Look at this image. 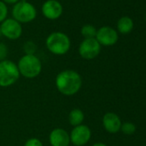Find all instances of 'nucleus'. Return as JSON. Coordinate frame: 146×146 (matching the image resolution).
<instances>
[{
  "label": "nucleus",
  "instance_id": "obj_20",
  "mask_svg": "<svg viewBox=\"0 0 146 146\" xmlns=\"http://www.w3.org/2000/svg\"><path fill=\"white\" fill-rule=\"evenodd\" d=\"M8 54V48L5 46V44L0 42V61L5 60Z\"/></svg>",
  "mask_w": 146,
  "mask_h": 146
},
{
  "label": "nucleus",
  "instance_id": "obj_11",
  "mask_svg": "<svg viewBox=\"0 0 146 146\" xmlns=\"http://www.w3.org/2000/svg\"><path fill=\"white\" fill-rule=\"evenodd\" d=\"M102 125L108 132L115 134L120 131L122 122L120 118L116 113L109 112L104 114L102 118Z\"/></svg>",
  "mask_w": 146,
  "mask_h": 146
},
{
  "label": "nucleus",
  "instance_id": "obj_21",
  "mask_svg": "<svg viewBox=\"0 0 146 146\" xmlns=\"http://www.w3.org/2000/svg\"><path fill=\"white\" fill-rule=\"evenodd\" d=\"M19 1H20V0H3V2L5 5H16Z\"/></svg>",
  "mask_w": 146,
  "mask_h": 146
},
{
  "label": "nucleus",
  "instance_id": "obj_16",
  "mask_svg": "<svg viewBox=\"0 0 146 146\" xmlns=\"http://www.w3.org/2000/svg\"><path fill=\"white\" fill-rule=\"evenodd\" d=\"M120 130L125 135H131L136 131V125L132 122H125L122 123Z\"/></svg>",
  "mask_w": 146,
  "mask_h": 146
},
{
  "label": "nucleus",
  "instance_id": "obj_19",
  "mask_svg": "<svg viewBox=\"0 0 146 146\" xmlns=\"http://www.w3.org/2000/svg\"><path fill=\"white\" fill-rule=\"evenodd\" d=\"M24 146H43V143L39 138L32 137L26 141Z\"/></svg>",
  "mask_w": 146,
  "mask_h": 146
},
{
  "label": "nucleus",
  "instance_id": "obj_13",
  "mask_svg": "<svg viewBox=\"0 0 146 146\" xmlns=\"http://www.w3.org/2000/svg\"><path fill=\"white\" fill-rule=\"evenodd\" d=\"M133 27H134L133 21L129 17H122L117 23L118 31L123 35H126L131 32V30L133 29Z\"/></svg>",
  "mask_w": 146,
  "mask_h": 146
},
{
  "label": "nucleus",
  "instance_id": "obj_14",
  "mask_svg": "<svg viewBox=\"0 0 146 146\" xmlns=\"http://www.w3.org/2000/svg\"><path fill=\"white\" fill-rule=\"evenodd\" d=\"M69 122L72 126H78L82 125L84 120V113L79 108L72 109L69 113Z\"/></svg>",
  "mask_w": 146,
  "mask_h": 146
},
{
  "label": "nucleus",
  "instance_id": "obj_22",
  "mask_svg": "<svg viewBox=\"0 0 146 146\" xmlns=\"http://www.w3.org/2000/svg\"><path fill=\"white\" fill-rule=\"evenodd\" d=\"M92 146H108V145L105 144V143H96Z\"/></svg>",
  "mask_w": 146,
  "mask_h": 146
},
{
  "label": "nucleus",
  "instance_id": "obj_8",
  "mask_svg": "<svg viewBox=\"0 0 146 146\" xmlns=\"http://www.w3.org/2000/svg\"><path fill=\"white\" fill-rule=\"evenodd\" d=\"M91 138V130L88 125H80L75 126L70 134V142L76 146H84Z\"/></svg>",
  "mask_w": 146,
  "mask_h": 146
},
{
  "label": "nucleus",
  "instance_id": "obj_2",
  "mask_svg": "<svg viewBox=\"0 0 146 146\" xmlns=\"http://www.w3.org/2000/svg\"><path fill=\"white\" fill-rule=\"evenodd\" d=\"M20 75L26 78H35L38 77L42 70L40 59L35 54H25L23 56L17 64Z\"/></svg>",
  "mask_w": 146,
  "mask_h": 146
},
{
  "label": "nucleus",
  "instance_id": "obj_15",
  "mask_svg": "<svg viewBox=\"0 0 146 146\" xmlns=\"http://www.w3.org/2000/svg\"><path fill=\"white\" fill-rule=\"evenodd\" d=\"M96 32H97L96 29L91 24H86V25L83 26L82 29H81V35L85 39L96 38Z\"/></svg>",
  "mask_w": 146,
  "mask_h": 146
},
{
  "label": "nucleus",
  "instance_id": "obj_18",
  "mask_svg": "<svg viewBox=\"0 0 146 146\" xmlns=\"http://www.w3.org/2000/svg\"><path fill=\"white\" fill-rule=\"evenodd\" d=\"M23 49H24V52L26 54L33 55V54H35V52L36 51V45L33 41H27L24 44Z\"/></svg>",
  "mask_w": 146,
  "mask_h": 146
},
{
  "label": "nucleus",
  "instance_id": "obj_9",
  "mask_svg": "<svg viewBox=\"0 0 146 146\" xmlns=\"http://www.w3.org/2000/svg\"><path fill=\"white\" fill-rule=\"evenodd\" d=\"M96 39L101 46H111L116 44L119 35L114 29L108 26H104L97 30Z\"/></svg>",
  "mask_w": 146,
  "mask_h": 146
},
{
  "label": "nucleus",
  "instance_id": "obj_1",
  "mask_svg": "<svg viewBox=\"0 0 146 146\" xmlns=\"http://www.w3.org/2000/svg\"><path fill=\"white\" fill-rule=\"evenodd\" d=\"M57 90L66 96H74L82 88L83 79L74 70H64L59 72L55 79Z\"/></svg>",
  "mask_w": 146,
  "mask_h": 146
},
{
  "label": "nucleus",
  "instance_id": "obj_12",
  "mask_svg": "<svg viewBox=\"0 0 146 146\" xmlns=\"http://www.w3.org/2000/svg\"><path fill=\"white\" fill-rule=\"evenodd\" d=\"M49 142L52 146H69L70 135L62 128H55L50 132Z\"/></svg>",
  "mask_w": 146,
  "mask_h": 146
},
{
  "label": "nucleus",
  "instance_id": "obj_6",
  "mask_svg": "<svg viewBox=\"0 0 146 146\" xmlns=\"http://www.w3.org/2000/svg\"><path fill=\"white\" fill-rule=\"evenodd\" d=\"M101 52V45L96 38L84 39L79 45L78 52L84 59H94Z\"/></svg>",
  "mask_w": 146,
  "mask_h": 146
},
{
  "label": "nucleus",
  "instance_id": "obj_7",
  "mask_svg": "<svg viewBox=\"0 0 146 146\" xmlns=\"http://www.w3.org/2000/svg\"><path fill=\"white\" fill-rule=\"evenodd\" d=\"M0 33L9 40H17L23 34V27L15 19L7 18L1 23Z\"/></svg>",
  "mask_w": 146,
  "mask_h": 146
},
{
  "label": "nucleus",
  "instance_id": "obj_10",
  "mask_svg": "<svg viewBox=\"0 0 146 146\" xmlns=\"http://www.w3.org/2000/svg\"><path fill=\"white\" fill-rule=\"evenodd\" d=\"M63 6L58 0H46L41 7L43 16L49 20L58 19L63 14Z\"/></svg>",
  "mask_w": 146,
  "mask_h": 146
},
{
  "label": "nucleus",
  "instance_id": "obj_5",
  "mask_svg": "<svg viewBox=\"0 0 146 146\" xmlns=\"http://www.w3.org/2000/svg\"><path fill=\"white\" fill-rule=\"evenodd\" d=\"M37 11L34 5L27 0H20L12 8L13 19L20 23H28L36 18Z\"/></svg>",
  "mask_w": 146,
  "mask_h": 146
},
{
  "label": "nucleus",
  "instance_id": "obj_17",
  "mask_svg": "<svg viewBox=\"0 0 146 146\" xmlns=\"http://www.w3.org/2000/svg\"><path fill=\"white\" fill-rule=\"evenodd\" d=\"M8 16V7L3 1L0 0V23H2L5 20L7 19Z\"/></svg>",
  "mask_w": 146,
  "mask_h": 146
},
{
  "label": "nucleus",
  "instance_id": "obj_4",
  "mask_svg": "<svg viewBox=\"0 0 146 146\" xmlns=\"http://www.w3.org/2000/svg\"><path fill=\"white\" fill-rule=\"evenodd\" d=\"M19 77L20 72L17 64L7 59L0 61V87L6 88L13 85Z\"/></svg>",
  "mask_w": 146,
  "mask_h": 146
},
{
  "label": "nucleus",
  "instance_id": "obj_3",
  "mask_svg": "<svg viewBox=\"0 0 146 146\" xmlns=\"http://www.w3.org/2000/svg\"><path fill=\"white\" fill-rule=\"evenodd\" d=\"M46 46L52 54L64 55L70 48V40L64 33L53 32L47 36Z\"/></svg>",
  "mask_w": 146,
  "mask_h": 146
}]
</instances>
